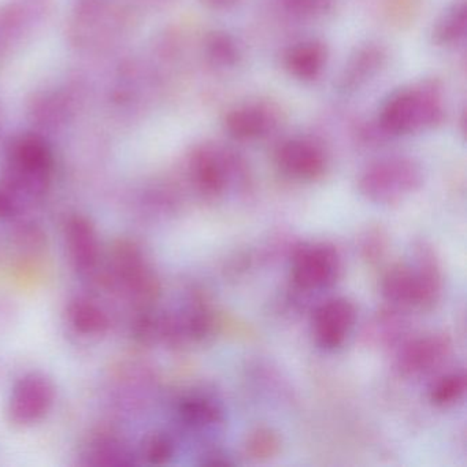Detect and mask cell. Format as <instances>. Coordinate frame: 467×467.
Returning <instances> with one entry per match:
<instances>
[{
  "instance_id": "cell-1",
  "label": "cell",
  "mask_w": 467,
  "mask_h": 467,
  "mask_svg": "<svg viewBox=\"0 0 467 467\" xmlns=\"http://www.w3.org/2000/svg\"><path fill=\"white\" fill-rule=\"evenodd\" d=\"M54 171V157L45 139L37 135L16 138L6 150L2 188L18 204L40 201L47 193Z\"/></svg>"
},
{
  "instance_id": "cell-2",
  "label": "cell",
  "mask_w": 467,
  "mask_h": 467,
  "mask_svg": "<svg viewBox=\"0 0 467 467\" xmlns=\"http://www.w3.org/2000/svg\"><path fill=\"white\" fill-rule=\"evenodd\" d=\"M444 105L434 84L403 88L388 98L379 114L382 132L392 136L412 135L441 124Z\"/></svg>"
},
{
  "instance_id": "cell-3",
  "label": "cell",
  "mask_w": 467,
  "mask_h": 467,
  "mask_svg": "<svg viewBox=\"0 0 467 467\" xmlns=\"http://www.w3.org/2000/svg\"><path fill=\"white\" fill-rule=\"evenodd\" d=\"M441 292V275L433 254L420 248L415 267H392L382 280V294L388 302L396 306L431 307Z\"/></svg>"
},
{
  "instance_id": "cell-4",
  "label": "cell",
  "mask_w": 467,
  "mask_h": 467,
  "mask_svg": "<svg viewBox=\"0 0 467 467\" xmlns=\"http://www.w3.org/2000/svg\"><path fill=\"white\" fill-rule=\"evenodd\" d=\"M422 182V169L414 160L389 157L370 163L360 173L358 190L374 203H398L414 193Z\"/></svg>"
},
{
  "instance_id": "cell-5",
  "label": "cell",
  "mask_w": 467,
  "mask_h": 467,
  "mask_svg": "<svg viewBox=\"0 0 467 467\" xmlns=\"http://www.w3.org/2000/svg\"><path fill=\"white\" fill-rule=\"evenodd\" d=\"M128 15L122 7L105 0H83L73 12L70 39L78 47L103 50L124 34Z\"/></svg>"
},
{
  "instance_id": "cell-6",
  "label": "cell",
  "mask_w": 467,
  "mask_h": 467,
  "mask_svg": "<svg viewBox=\"0 0 467 467\" xmlns=\"http://www.w3.org/2000/svg\"><path fill=\"white\" fill-rule=\"evenodd\" d=\"M111 275L128 296L140 306L157 299L160 284L150 269L143 251L130 240H119L111 250Z\"/></svg>"
},
{
  "instance_id": "cell-7",
  "label": "cell",
  "mask_w": 467,
  "mask_h": 467,
  "mask_svg": "<svg viewBox=\"0 0 467 467\" xmlns=\"http://www.w3.org/2000/svg\"><path fill=\"white\" fill-rule=\"evenodd\" d=\"M188 171L198 191L203 195L218 196L225 192L234 176L242 174L243 166L231 150L206 143L192 150Z\"/></svg>"
},
{
  "instance_id": "cell-8",
  "label": "cell",
  "mask_w": 467,
  "mask_h": 467,
  "mask_svg": "<svg viewBox=\"0 0 467 467\" xmlns=\"http://www.w3.org/2000/svg\"><path fill=\"white\" fill-rule=\"evenodd\" d=\"M56 388L47 376L28 373L21 377L10 393L7 415L17 426H31L42 420L53 407Z\"/></svg>"
},
{
  "instance_id": "cell-9",
  "label": "cell",
  "mask_w": 467,
  "mask_h": 467,
  "mask_svg": "<svg viewBox=\"0 0 467 467\" xmlns=\"http://www.w3.org/2000/svg\"><path fill=\"white\" fill-rule=\"evenodd\" d=\"M340 270L338 254L327 244L305 245L292 259V280L305 291L329 288L337 280Z\"/></svg>"
},
{
  "instance_id": "cell-10",
  "label": "cell",
  "mask_w": 467,
  "mask_h": 467,
  "mask_svg": "<svg viewBox=\"0 0 467 467\" xmlns=\"http://www.w3.org/2000/svg\"><path fill=\"white\" fill-rule=\"evenodd\" d=\"M53 4V0H6L0 6V54L42 26Z\"/></svg>"
},
{
  "instance_id": "cell-11",
  "label": "cell",
  "mask_w": 467,
  "mask_h": 467,
  "mask_svg": "<svg viewBox=\"0 0 467 467\" xmlns=\"http://www.w3.org/2000/svg\"><path fill=\"white\" fill-rule=\"evenodd\" d=\"M275 163L289 179L314 182L324 176L327 160L324 150L308 139H289L275 150Z\"/></svg>"
},
{
  "instance_id": "cell-12",
  "label": "cell",
  "mask_w": 467,
  "mask_h": 467,
  "mask_svg": "<svg viewBox=\"0 0 467 467\" xmlns=\"http://www.w3.org/2000/svg\"><path fill=\"white\" fill-rule=\"evenodd\" d=\"M357 322L354 303L344 297L327 300L317 308L313 318V333L317 343L327 349L343 346Z\"/></svg>"
},
{
  "instance_id": "cell-13",
  "label": "cell",
  "mask_w": 467,
  "mask_h": 467,
  "mask_svg": "<svg viewBox=\"0 0 467 467\" xmlns=\"http://www.w3.org/2000/svg\"><path fill=\"white\" fill-rule=\"evenodd\" d=\"M65 244L73 269L80 275H89L99 264L100 243L97 228L88 217L72 214L64 226Z\"/></svg>"
},
{
  "instance_id": "cell-14",
  "label": "cell",
  "mask_w": 467,
  "mask_h": 467,
  "mask_svg": "<svg viewBox=\"0 0 467 467\" xmlns=\"http://www.w3.org/2000/svg\"><path fill=\"white\" fill-rule=\"evenodd\" d=\"M278 125V113L273 106L262 102L243 103L229 110L223 127L231 138L239 141H255L269 136Z\"/></svg>"
},
{
  "instance_id": "cell-15",
  "label": "cell",
  "mask_w": 467,
  "mask_h": 467,
  "mask_svg": "<svg viewBox=\"0 0 467 467\" xmlns=\"http://www.w3.org/2000/svg\"><path fill=\"white\" fill-rule=\"evenodd\" d=\"M451 351L450 338L431 335L415 338L404 347L399 357V368L404 376L415 377L429 373L439 366Z\"/></svg>"
},
{
  "instance_id": "cell-16",
  "label": "cell",
  "mask_w": 467,
  "mask_h": 467,
  "mask_svg": "<svg viewBox=\"0 0 467 467\" xmlns=\"http://www.w3.org/2000/svg\"><path fill=\"white\" fill-rule=\"evenodd\" d=\"M327 46L319 40H303L289 47L284 57L286 72L300 81H314L327 64Z\"/></svg>"
},
{
  "instance_id": "cell-17",
  "label": "cell",
  "mask_w": 467,
  "mask_h": 467,
  "mask_svg": "<svg viewBox=\"0 0 467 467\" xmlns=\"http://www.w3.org/2000/svg\"><path fill=\"white\" fill-rule=\"evenodd\" d=\"M385 59L387 56L379 46H366L360 48L347 64L341 76L340 88L346 92L357 91L379 75L384 67Z\"/></svg>"
},
{
  "instance_id": "cell-18",
  "label": "cell",
  "mask_w": 467,
  "mask_h": 467,
  "mask_svg": "<svg viewBox=\"0 0 467 467\" xmlns=\"http://www.w3.org/2000/svg\"><path fill=\"white\" fill-rule=\"evenodd\" d=\"M67 314L73 329L83 336H102L110 327L108 311L89 297L78 296L70 300Z\"/></svg>"
},
{
  "instance_id": "cell-19",
  "label": "cell",
  "mask_w": 467,
  "mask_h": 467,
  "mask_svg": "<svg viewBox=\"0 0 467 467\" xmlns=\"http://www.w3.org/2000/svg\"><path fill=\"white\" fill-rule=\"evenodd\" d=\"M467 9L464 0L451 5L433 28V42L441 47L459 45L466 36Z\"/></svg>"
},
{
  "instance_id": "cell-20",
  "label": "cell",
  "mask_w": 467,
  "mask_h": 467,
  "mask_svg": "<svg viewBox=\"0 0 467 467\" xmlns=\"http://www.w3.org/2000/svg\"><path fill=\"white\" fill-rule=\"evenodd\" d=\"M203 51L209 64L218 69H232L242 58L239 45L226 32L214 31L207 34L204 37Z\"/></svg>"
},
{
  "instance_id": "cell-21",
  "label": "cell",
  "mask_w": 467,
  "mask_h": 467,
  "mask_svg": "<svg viewBox=\"0 0 467 467\" xmlns=\"http://www.w3.org/2000/svg\"><path fill=\"white\" fill-rule=\"evenodd\" d=\"M61 95L45 94L37 97L32 105V114L43 127H58L69 114V105Z\"/></svg>"
},
{
  "instance_id": "cell-22",
  "label": "cell",
  "mask_w": 467,
  "mask_h": 467,
  "mask_svg": "<svg viewBox=\"0 0 467 467\" xmlns=\"http://www.w3.org/2000/svg\"><path fill=\"white\" fill-rule=\"evenodd\" d=\"M278 6L295 20L316 21L335 10L336 0H277Z\"/></svg>"
},
{
  "instance_id": "cell-23",
  "label": "cell",
  "mask_w": 467,
  "mask_h": 467,
  "mask_svg": "<svg viewBox=\"0 0 467 467\" xmlns=\"http://www.w3.org/2000/svg\"><path fill=\"white\" fill-rule=\"evenodd\" d=\"M466 392V376L464 373H450L440 377L429 390L431 403L440 407L452 406L461 400Z\"/></svg>"
},
{
  "instance_id": "cell-24",
  "label": "cell",
  "mask_w": 467,
  "mask_h": 467,
  "mask_svg": "<svg viewBox=\"0 0 467 467\" xmlns=\"http://www.w3.org/2000/svg\"><path fill=\"white\" fill-rule=\"evenodd\" d=\"M182 420L191 426H207L221 420V412L213 401L203 398L185 400L180 409Z\"/></svg>"
},
{
  "instance_id": "cell-25",
  "label": "cell",
  "mask_w": 467,
  "mask_h": 467,
  "mask_svg": "<svg viewBox=\"0 0 467 467\" xmlns=\"http://www.w3.org/2000/svg\"><path fill=\"white\" fill-rule=\"evenodd\" d=\"M13 240H15L18 250L26 254H35L45 247L46 234L36 223H31V221H23L16 225Z\"/></svg>"
},
{
  "instance_id": "cell-26",
  "label": "cell",
  "mask_w": 467,
  "mask_h": 467,
  "mask_svg": "<svg viewBox=\"0 0 467 467\" xmlns=\"http://www.w3.org/2000/svg\"><path fill=\"white\" fill-rule=\"evenodd\" d=\"M173 441L163 433L150 434L141 445V456L147 463L163 464L173 456Z\"/></svg>"
},
{
  "instance_id": "cell-27",
  "label": "cell",
  "mask_w": 467,
  "mask_h": 467,
  "mask_svg": "<svg viewBox=\"0 0 467 467\" xmlns=\"http://www.w3.org/2000/svg\"><path fill=\"white\" fill-rule=\"evenodd\" d=\"M91 458L94 461L89 463L108 464V466H122V464H130L132 461L130 459L127 451L114 441V440H102L95 444L92 450Z\"/></svg>"
},
{
  "instance_id": "cell-28",
  "label": "cell",
  "mask_w": 467,
  "mask_h": 467,
  "mask_svg": "<svg viewBox=\"0 0 467 467\" xmlns=\"http://www.w3.org/2000/svg\"><path fill=\"white\" fill-rule=\"evenodd\" d=\"M280 448L278 437L267 429H261L251 434L247 442V452L255 459L272 458Z\"/></svg>"
},
{
  "instance_id": "cell-29",
  "label": "cell",
  "mask_w": 467,
  "mask_h": 467,
  "mask_svg": "<svg viewBox=\"0 0 467 467\" xmlns=\"http://www.w3.org/2000/svg\"><path fill=\"white\" fill-rule=\"evenodd\" d=\"M243 0H202V4L207 9L215 10V12H223V10L234 9L237 5L242 4Z\"/></svg>"
}]
</instances>
